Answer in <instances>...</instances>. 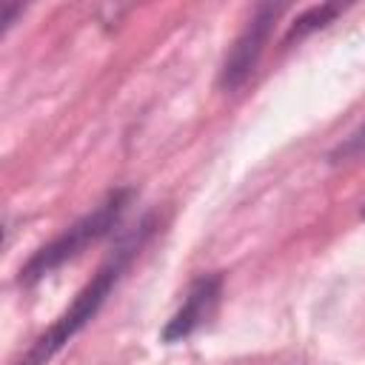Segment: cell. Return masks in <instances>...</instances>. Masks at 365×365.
Segmentation results:
<instances>
[{"label":"cell","mask_w":365,"mask_h":365,"mask_svg":"<svg viewBox=\"0 0 365 365\" xmlns=\"http://www.w3.org/2000/svg\"><path fill=\"white\" fill-rule=\"evenodd\" d=\"M154 225H157V220H154V217H145V220L137 225V231H131V234L114 248V254L97 268V274L77 291V297H74L71 305L57 317V322H54L46 334H40V336L31 342V348H29L14 365H48V362L97 317V311L103 308V302L108 299V294L114 291V285L120 282V277L125 274L128 262L140 254V248H143L145 240L151 237Z\"/></svg>","instance_id":"cell-1"},{"label":"cell","mask_w":365,"mask_h":365,"mask_svg":"<svg viewBox=\"0 0 365 365\" xmlns=\"http://www.w3.org/2000/svg\"><path fill=\"white\" fill-rule=\"evenodd\" d=\"M134 200V188H114L100 205H94L88 214H83L80 220H74L63 234H57L51 242H46L43 248H37L29 262L20 268L17 282L20 285H34L43 277H48L51 271H57L60 265H66L68 259L80 257L88 245H94L97 240H103L125 214V208Z\"/></svg>","instance_id":"cell-2"},{"label":"cell","mask_w":365,"mask_h":365,"mask_svg":"<svg viewBox=\"0 0 365 365\" xmlns=\"http://www.w3.org/2000/svg\"><path fill=\"white\" fill-rule=\"evenodd\" d=\"M282 9L285 6H279V3H259L251 11L248 23L242 26V31L237 34L234 46L228 48V54L222 60V68H220V77H217L222 91H234L251 77V71L257 68V63H259V57L265 51V43H268V37L274 31V23L282 14Z\"/></svg>","instance_id":"cell-3"},{"label":"cell","mask_w":365,"mask_h":365,"mask_svg":"<svg viewBox=\"0 0 365 365\" xmlns=\"http://www.w3.org/2000/svg\"><path fill=\"white\" fill-rule=\"evenodd\" d=\"M220 297H222V274H200L188 291H185V299L182 305L171 314V319L165 322L163 328V342H180V339H188L197 328H202L217 305H220Z\"/></svg>","instance_id":"cell-4"},{"label":"cell","mask_w":365,"mask_h":365,"mask_svg":"<svg viewBox=\"0 0 365 365\" xmlns=\"http://www.w3.org/2000/svg\"><path fill=\"white\" fill-rule=\"evenodd\" d=\"M336 14H342V6L339 3H319V6H311V9H305L302 14H297V20L288 26V31H285V46H291L294 40H302V37H308L311 31H317V29H322V26H328Z\"/></svg>","instance_id":"cell-5"},{"label":"cell","mask_w":365,"mask_h":365,"mask_svg":"<svg viewBox=\"0 0 365 365\" xmlns=\"http://www.w3.org/2000/svg\"><path fill=\"white\" fill-rule=\"evenodd\" d=\"M17 14H23V3H11V0L0 3V31H9Z\"/></svg>","instance_id":"cell-6"},{"label":"cell","mask_w":365,"mask_h":365,"mask_svg":"<svg viewBox=\"0 0 365 365\" xmlns=\"http://www.w3.org/2000/svg\"><path fill=\"white\" fill-rule=\"evenodd\" d=\"M362 217H365V208H362Z\"/></svg>","instance_id":"cell-7"}]
</instances>
